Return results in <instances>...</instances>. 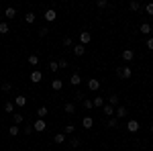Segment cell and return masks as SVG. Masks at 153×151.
I'll return each instance as SVG.
<instances>
[{"label": "cell", "instance_id": "obj_6", "mask_svg": "<svg viewBox=\"0 0 153 151\" xmlns=\"http://www.w3.org/2000/svg\"><path fill=\"white\" fill-rule=\"evenodd\" d=\"M127 129H129L131 133H137V131H139V121H135V118H131L129 123H127Z\"/></svg>", "mask_w": 153, "mask_h": 151}, {"label": "cell", "instance_id": "obj_38", "mask_svg": "<svg viewBox=\"0 0 153 151\" xmlns=\"http://www.w3.org/2000/svg\"><path fill=\"white\" fill-rule=\"evenodd\" d=\"M96 6H98V8H106V6H108V2H106V0H98V4H96Z\"/></svg>", "mask_w": 153, "mask_h": 151}, {"label": "cell", "instance_id": "obj_29", "mask_svg": "<svg viewBox=\"0 0 153 151\" xmlns=\"http://www.w3.org/2000/svg\"><path fill=\"white\" fill-rule=\"evenodd\" d=\"M35 19H37V16H35V12H29V14L25 16V21H27L29 25H31V23H35Z\"/></svg>", "mask_w": 153, "mask_h": 151}, {"label": "cell", "instance_id": "obj_20", "mask_svg": "<svg viewBox=\"0 0 153 151\" xmlns=\"http://www.w3.org/2000/svg\"><path fill=\"white\" fill-rule=\"evenodd\" d=\"M4 110H6L8 115H14V104H12L10 100H6V102H4Z\"/></svg>", "mask_w": 153, "mask_h": 151}, {"label": "cell", "instance_id": "obj_9", "mask_svg": "<svg viewBox=\"0 0 153 151\" xmlns=\"http://www.w3.org/2000/svg\"><path fill=\"white\" fill-rule=\"evenodd\" d=\"M45 129H47V125H45V121H43V118L35 121V125H33V131H45Z\"/></svg>", "mask_w": 153, "mask_h": 151}, {"label": "cell", "instance_id": "obj_23", "mask_svg": "<svg viewBox=\"0 0 153 151\" xmlns=\"http://www.w3.org/2000/svg\"><path fill=\"white\" fill-rule=\"evenodd\" d=\"M102 108H104V115H108V116H112V115H114V106H110V104H104Z\"/></svg>", "mask_w": 153, "mask_h": 151}, {"label": "cell", "instance_id": "obj_44", "mask_svg": "<svg viewBox=\"0 0 153 151\" xmlns=\"http://www.w3.org/2000/svg\"><path fill=\"white\" fill-rule=\"evenodd\" d=\"M149 131H151V133H153V125H151V129H149Z\"/></svg>", "mask_w": 153, "mask_h": 151}, {"label": "cell", "instance_id": "obj_30", "mask_svg": "<svg viewBox=\"0 0 153 151\" xmlns=\"http://www.w3.org/2000/svg\"><path fill=\"white\" fill-rule=\"evenodd\" d=\"M57 70H59L57 61H49V71H57Z\"/></svg>", "mask_w": 153, "mask_h": 151}, {"label": "cell", "instance_id": "obj_3", "mask_svg": "<svg viewBox=\"0 0 153 151\" xmlns=\"http://www.w3.org/2000/svg\"><path fill=\"white\" fill-rule=\"evenodd\" d=\"M90 41H92V35H90V33H86V31H84V33H80V45L86 47Z\"/></svg>", "mask_w": 153, "mask_h": 151}, {"label": "cell", "instance_id": "obj_42", "mask_svg": "<svg viewBox=\"0 0 153 151\" xmlns=\"http://www.w3.org/2000/svg\"><path fill=\"white\" fill-rule=\"evenodd\" d=\"M76 98H78V100H80V102H82V100H84V98H86V96H84V94L80 92V90H78V92H76Z\"/></svg>", "mask_w": 153, "mask_h": 151}, {"label": "cell", "instance_id": "obj_39", "mask_svg": "<svg viewBox=\"0 0 153 151\" xmlns=\"http://www.w3.org/2000/svg\"><path fill=\"white\" fill-rule=\"evenodd\" d=\"M74 131H76V129H74V125H68V127H65V135H71Z\"/></svg>", "mask_w": 153, "mask_h": 151}, {"label": "cell", "instance_id": "obj_8", "mask_svg": "<svg viewBox=\"0 0 153 151\" xmlns=\"http://www.w3.org/2000/svg\"><path fill=\"white\" fill-rule=\"evenodd\" d=\"M88 88H90L92 92H98V90H100V82L96 80V78H92V80H88Z\"/></svg>", "mask_w": 153, "mask_h": 151}, {"label": "cell", "instance_id": "obj_18", "mask_svg": "<svg viewBox=\"0 0 153 151\" xmlns=\"http://www.w3.org/2000/svg\"><path fill=\"white\" fill-rule=\"evenodd\" d=\"M53 141H55L57 145H61V143H65V133H55V137H53Z\"/></svg>", "mask_w": 153, "mask_h": 151}, {"label": "cell", "instance_id": "obj_28", "mask_svg": "<svg viewBox=\"0 0 153 151\" xmlns=\"http://www.w3.org/2000/svg\"><path fill=\"white\" fill-rule=\"evenodd\" d=\"M129 8H131V10H141V4H139L137 0H133V2L129 4Z\"/></svg>", "mask_w": 153, "mask_h": 151}, {"label": "cell", "instance_id": "obj_41", "mask_svg": "<svg viewBox=\"0 0 153 151\" xmlns=\"http://www.w3.org/2000/svg\"><path fill=\"white\" fill-rule=\"evenodd\" d=\"M10 88H12V86H10V84H8V82H4V84H2V90H4V92H8Z\"/></svg>", "mask_w": 153, "mask_h": 151}, {"label": "cell", "instance_id": "obj_14", "mask_svg": "<svg viewBox=\"0 0 153 151\" xmlns=\"http://www.w3.org/2000/svg\"><path fill=\"white\" fill-rule=\"evenodd\" d=\"M4 16H6V19H16V8L8 6V8L4 10Z\"/></svg>", "mask_w": 153, "mask_h": 151}, {"label": "cell", "instance_id": "obj_32", "mask_svg": "<svg viewBox=\"0 0 153 151\" xmlns=\"http://www.w3.org/2000/svg\"><path fill=\"white\" fill-rule=\"evenodd\" d=\"M143 8H145V12H147V14H153V2H147Z\"/></svg>", "mask_w": 153, "mask_h": 151}, {"label": "cell", "instance_id": "obj_22", "mask_svg": "<svg viewBox=\"0 0 153 151\" xmlns=\"http://www.w3.org/2000/svg\"><path fill=\"white\" fill-rule=\"evenodd\" d=\"M106 104H110V106H117V104H118V96H117V94L108 96V102H106Z\"/></svg>", "mask_w": 153, "mask_h": 151}, {"label": "cell", "instance_id": "obj_40", "mask_svg": "<svg viewBox=\"0 0 153 151\" xmlns=\"http://www.w3.org/2000/svg\"><path fill=\"white\" fill-rule=\"evenodd\" d=\"M70 143H71V147H78V145H80V139H78V137H74Z\"/></svg>", "mask_w": 153, "mask_h": 151}, {"label": "cell", "instance_id": "obj_35", "mask_svg": "<svg viewBox=\"0 0 153 151\" xmlns=\"http://www.w3.org/2000/svg\"><path fill=\"white\" fill-rule=\"evenodd\" d=\"M108 127H114V129H117V127H118V121L110 116V118H108Z\"/></svg>", "mask_w": 153, "mask_h": 151}, {"label": "cell", "instance_id": "obj_4", "mask_svg": "<svg viewBox=\"0 0 153 151\" xmlns=\"http://www.w3.org/2000/svg\"><path fill=\"white\" fill-rule=\"evenodd\" d=\"M70 84H71V86H76V88H78V86L82 84V76H80L78 71H76V74H71V78H70Z\"/></svg>", "mask_w": 153, "mask_h": 151}, {"label": "cell", "instance_id": "obj_12", "mask_svg": "<svg viewBox=\"0 0 153 151\" xmlns=\"http://www.w3.org/2000/svg\"><path fill=\"white\" fill-rule=\"evenodd\" d=\"M51 88H53L55 92H59V90L63 88V80H59V78H55V80L51 82Z\"/></svg>", "mask_w": 153, "mask_h": 151}, {"label": "cell", "instance_id": "obj_5", "mask_svg": "<svg viewBox=\"0 0 153 151\" xmlns=\"http://www.w3.org/2000/svg\"><path fill=\"white\" fill-rule=\"evenodd\" d=\"M71 51H74L76 57H82L84 53H86V47H84V45H74V47H71Z\"/></svg>", "mask_w": 153, "mask_h": 151}, {"label": "cell", "instance_id": "obj_1", "mask_svg": "<svg viewBox=\"0 0 153 151\" xmlns=\"http://www.w3.org/2000/svg\"><path fill=\"white\" fill-rule=\"evenodd\" d=\"M114 71H117V76L120 80H129L131 78V65H118Z\"/></svg>", "mask_w": 153, "mask_h": 151}, {"label": "cell", "instance_id": "obj_10", "mask_svg": "<svg viewBox=\"0 0 153 151\" xmlns=\"http://www.w3.org/2000/svg\"><path fill=\"white\" fill-rule=\"evenodd\" d=\"M41 80H43V74H41L39 70L31 71V82H35V84H37V82H41Z\"/></svg>", "mask_w": 153, "mask_h": 151}, {"label": "cell", "instance_id": "obj_16", "mask_svg": "<svg viewBox=\"0 0 153 151\" xmlns=\"http://www.w3.org/2000/svg\"><path fill=\"white\" fill-rule=\"evenodd\" d=\"M127 112H129V110H127V106H118V108H117V118H125Z\"/></svg>", "mask_w": 153, "mask_h": 151}, {"label": "cell", "instance_id": "obj_15", "mask_svg": "<svg viewBox=\"0 0 153 151\" xmlns=\"http://www.w3.org/2000/svg\"><path fill=\"white\" fill-rule=\"evenodd\" d=\"M49 115V108L47 106H41V108H39V110H37V116H39V118H43V121H45V116Z\"/></svg>", "mask_w": 153, "mask_h": 151}, {"label": "cell", "instance_id": "obj_36", "mask_svg": "<svg viewBox=\"0 0 153 151\" xmlns=\"http://www.w3.org/2000/svg\"><path fill=\"white\" fill-rule=\"evenodd\" d=\"M47 33H49L47 27H41V29H39V37H47Z\"/></svg>", "mask_w": 153, "mask_h": 151}, {"label": "cell", "instance_id": "obj_13", "mask_svg": "<svg viewBox=\"0 0 153 151\" xmlns=\"http://www.w3.org/2000/svg\"><path fill=\"white\" fill-rule=\"evenodd\" d=\"M133 57H135V51H133V49H125V51H123V59H125V61H131Z\"/></svg>", "mask_w": 153, "mask_h": 151}, {"label": "cell", "instance_id": "obj_31", "mask_svg": "<svg viewBox=\"0 0 153 151\" xmlns=\"http://www.w3.org/2000/svg\"><path fill=\"white\" fill-rule=\"evenodd\" d=\"M57 63H59V68H63V70H65V68H70V61H68L65 57H63V59H59Z\"/></svg>", "mask_w": 153, "mask_h": 151}, {"label": "cell", "instance_id": "obj_26", "mask_svg": "<svg viewBox=\"0 0 153 151\" xmlns=\"http://www.w3.org/2000/svg\"><path fill=\"white\" fill-rule=\"evenodd\" d=\"M8 31H10V27H8V23H0V33H2V35H6Z\"/></svg>", "mask_w": 153, "mask_h": 151}, {"label": "cell", "instance_id": "obj_33", "mask_svg": "<svg viewBox=\"0 0 153 151\" xmlns=\"http://www.w3.org/2000/svg\"><path fill=\"white\" fill-rule=\"evenodd\" d=\"M23 133H25V135H33V125H25Z\"/></svg>", "mask_w": 153, "mask_h": 151}, {"label": "cell", "instance_id": "obj_25", "mask_svg": "<svg viewBox=\"0 0 153 151\" xmlns=\"http://www.w3.org/2000/svg\"><path fill=\"white\" fill-rule=\"evenodd\" d=\"M82 106H84V108H88V110H90V108H94V104H92V100H90V98H84Z\"/></svg>", "mask_w": 153, "mask_h": 151}, {"label": "cell", "instance_id": "obj_27", "mask_svg": "<svg viewBox=\"0 0 153 151\" xmlns=\"http://www.w3.org/2000/svg\"><path fill=\"white\" fill-rule=\"evenodd\" d=\"M25 104H27V98H25V96H16V106H21V108H23Z\"/></svg>", "mask_w": 153, "mask_h": 151}, {"label": "cell", "instance_id": "obj_43", "mask_svg": "<svg viewBox=\"0 0 153 151\" xmlns=\"http://www.w3.org/2000/svg\"><path fill=\"white\" fill-rule=\"evenodd\" d=\"M147 47L153 49V37H147Z\"/></svg>", "mask_w": 153, "mask_h": 151}, {"label": "cell", "instance_id": "obj_11", "mask_svg": "<svg viewBox=\"0 0 153 151\" xmlns=\"http://www.w3.org/2000/svg\"><path fill=\"white\" fill-rule=\"evenodd\" d=\"M92 125H94V118H92V116H84L82 118V127L84 129H92Z\"/></svg>", "mask_w": 153, "mask_h": 151}, {"label": "cell", "instance_id": "obj_17", "mask_svg": "<svg viewBox=\"0 0 153 151\" xmlns=\"http://www.w3.org/2000/svg\"><path fill=\"white\" fill-rule=\"evenodd\" d=\"M63 110H65L68 115H74V112H76V106H74V102H65V104H63Z\"/></svg>", "mask_w": 153, "mask_h": 151}, {"label": "cell", "instance_id": "obj_21", "mask_svg": "<svg viewBox=\"0 0 153 151\" xmlns=\"http://www.w3.org/2000/svg\"><path fill=\"white\" fill-rule=\"evenodd\" d=\"M19 133H21V129H19V125H12V127L8 129V135H10V137H16Z\"/></svg>", "mask_w": 153, "mask_h": 151}, {"label": "cell", "instance_id": "obj_7", "mask_svg": "<svg viewBox=\"0 0 153 151\" xmlns=\"http://www.w3.org/2000/svg\"><path fill=\"white\" fill-rule=\"evenodd\" d=\"M139 31H141L143 35H147V37H149V35L153 33V29H151V25H149V23H141V27H139Z\"/></svg>", "mask_w": 153, "mask_h": 151}, {"label": "cell", "instance_id": "obj_2", "mask_svg": "<svg viewBox=\"0 0 153 151\" xmlns=\"http://www.w3.org/2000/svg\"><path fill=\"white\" fill-rule=\"evenodd\" d=\"M55 19H57V12L53 10V8H47V10H45V21H47V23H53Z\"/></svg>", "mask_w": 153, "mask_h": 151}, {"label": "cell", "instance_id": "obj_19", "mask_svg": "<svg viewBox=\"0 0 153 151\" xmlns=\"http://www.w3.org/2000/svg\"><path fill=\"white\" fill-rule=\"evenodd\" d=\"M12 121H14V125H21V123L25 121V116L21 115V112H16V110H14V115H12Z\"/></svg>", "mask_w": 153, "mask_h": 151}, {"label": "cell", "instance_id": "obj_34", "mask_svg": "<svg viewBox=\"0 0 153 151\" xmlns=\"http://www.w3.org/2000/svg\"><path fill=\"white\" fill-rule=\"evenodd\" d=\"M29 63H31V65H37V63H39V57H37V55H29Z\"/></svg>", "mask_w": 153, "mask_h": 151}, {"label": "cell", "instance_id": "obj_37", "mask_svg": "<svg viewBox=\"0 0 153 151\" xmlns=\"http://www.w3.org/2000/svg\"><path fill=\"white\" fill-rule=\"evenodd\" d=\"M71 45H74L71 37H65V39H63V47H71Z\"/></svg>", "mask_w": 153, "mask_h": 151}, {"label": "cell", "instance_id": "obj_24", "mask_svg": "<svg viewBox=\"0 0 153 151\" xmlns=\"http://www.w3.org/2000/svg\"><path fill=\"white\" fill-rule=\"evenodd\" d=\"M92 104H94V106H98V108H100V106H104V98H100V96H96L94 100H92Z\"/></svg>", "mask_w": 153, "mask_h": 151}]
</instances>
